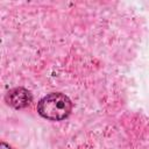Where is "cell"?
<instances>
[{"label": "cell", "instance_id": "obj_1", "mask_svg": "<svg viewBox=\"0 0 149 149\" xmlns=\"http://www.w3.org/2000/svg\"><path fill=\"white\" fill-rule=\"evenodd\" d=\"M72 109V102L68 95L54 92L43 97L38 105L37 112L41 116L52 121H59L68 118Z\"/></svg>", "mask_w": 149, "mask_h": 149}, {"label": "cell", "instance_id": "obj_2", "mask_svg": "<svg viewBox=\"0 0 149 149\" xmlns=\"http://www.w3.org/2000/svg\"><path fill=\"white\" fill-rule=\"evenodd\" d=\"M5 99L10 107L15 109H21L31 104L33 95L30 91H28L24 87H14L6 93Z\"/></svg>", "mask_w": 149, "mask_h": 149}, {"label": "cell", "instance_id": "obj_3", "mask_svg": "<svg viewBox=\"0 0 149 149\" xmlns=\"http://www.w3.org/2000/svg\"><path fill=\"white\" fill-rule=\"evenodd\" d=\"M0 149H13L9 144H7L6 142H1V144H0Z\"/></svg>", "mask_w": 149, "mask_h": 149}]
</instances>
